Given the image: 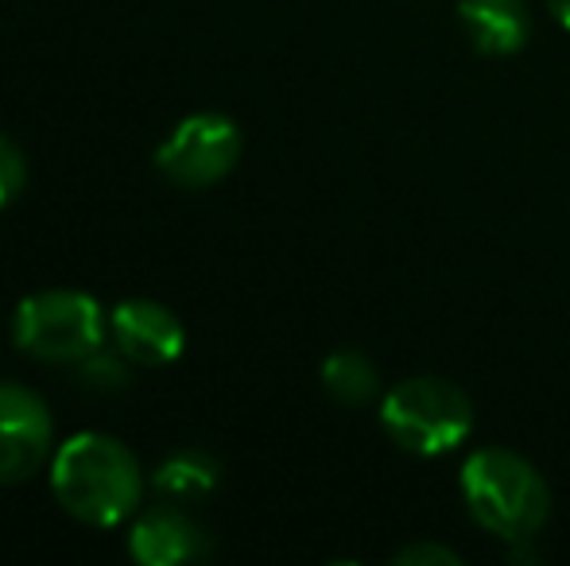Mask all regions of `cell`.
Returning <instances> with one entry per match:
<instances>
[{
  "mask_svg": "<svg viewBox=\"0 0 570 566\" xmlns=\"http://www.w3.org/2000/svg\"><path fill=\"white\" fill-rule=\"evenodd\" d=\"M240 159V129L222 113H195L159 143L156 167L175 187H214L237 167Z\"/></svg>",
  "mask_w": 570,
  "mask_h": 566,
  "instance_id": "cell-5",
  "label": "cell"
},
{
  "mask_svg": "<svg viewBox=\"0 0 570 566\" xmlns=\"http://www.w3.org/2000/svg\"><path fill=\"white\" fill-rule=\"evenodd\" d=\"M51 489L75 520L90 528H114L140 505L144 474L125 443L86 430L59 446L51 466Z\"/></svg>",
  "mask_w": 570,
  "mask_h": 566,
  "instance_id": "cell-1",
  "label": "cell"
},
{
  "mask_svg": "<svg viewBox=\"0 0 570 566\" xmlns=\"http://www.w3.org/2000/svg\"><path fill=\"white\" fill-rule=\"evenodd\" d=\"M128 552L144 566H179L206 555V532L179 508H151L128 536Z\"/></svg>",
  "mask_w": 570,
  "mask_h": 566,
  "instance_id": "cell-8",
  "label": "cell"
},
{
  "mask_svg": "<svg viewBox=\"0 0 570 566\" xmlns=\"http://www.w3.org/2000/svg\"><path fill=\"white\" fill-rule=\"evenodd\" d=\"M396 563H412V566H420V563H458V555L446 552V547H435V544H415V547H407V552H400Z\"/></svg>",
  "mask_w": 570,
  "mask_h": 566,
  "instance_id": "cell-13",
  "label": "cell"
},
{
  "mask_svg": "<svg viewBox=\"0 0 570 566\" xmlns=\"http://www.w3.org/2000/svg\"><path fill=\"white\" fill-rule=\"evenodd\" d=\"M12 338L39 361L82 365L106 346V310L82 291H39L16 307Z\"/></svg>",
  "mask_w": 570,
  "mask_h": 566,
  "instance_id": "cell-4",
  "label": "cell"
},
{
  "mask_svg": "<svg viewBox=\"0 0 570 566\" xmlns=\"http://www.w3.org/2000/svg\"><path fill=\"white\" fill-rule=\"evenodd\" d=\"M51 411L31 388L0 385V485H20L51 454Z\"/></svg>",
  "mask_w": 570,
  "mask_h": 566,
  "instance_id": "cell-6",
  "label": "cell"
},
{
  "mask_svg": "<svg viewBox=\"0 0 570 566\" xmlns=\"http://www.w3.org/2000/svg\"><path fill=\"white\" fill-rule=\"evenodd\" d=\"M23 187H28V159L16 148V140L0 132V210L12 206L23 195Z\"/></svg>",
  "mask_w": 570,
  "mask_h": 566,
  "instance_id": "cell-12",
  "label": "cell"
},
{
  "mask_svg": "<svg viewBox=\"0 0 570 566\" xmlns=\"http://www.w3.org/2000/svg\"><path fill=\"white\" fill-rule=\"evenodd\" d=\"M462 497L473 520L504 544L532 539L551 513V493L535 466L501 446H485L465 458Z\"/></svg>",
  "mask_w": 570,
  "mask_h": 566,
  "instance_id": "cell-2",
  "label": "cell"
},
{
  "mask_svg": "<svg viewBox=\"0 0 570 566\" xmlns=\"http://www.w3.org/2000/svg\"><path fill=\"white\" fill-rule=\"evenodd\" d=\"M458 20L481 54H517L532 36L524 0H458Z\"/></svg>",
  "mask_w": 570,
  "mask_h": 566,
  "instance_id": "cell-9",
  "label": "cell"
},
{
  "mask_svg": "<svg viewBox=\"0 0 570 566\" xmlns=\"http://www.w3.org/2000/svg\"><path fill=\"white\" fill-rule=\"evenodd\" d=\"M381 427L407 454L435 458L465 443L473 430V404L443 377H412L381 400Z\"/></svg>",
  "mask_w": 570,
  "mask_h": 566,
  "instance_id": "cell-3",
  "label": "cell"
},
{
  "mask_svg": "<svg viewBox=\"0 0 570 566\" xmlns=\"http://www.w3.org/2000/svg\"><path fill=\"white\" fill-rule=\"evenodd\" d=\"M151 485H156L159 497H171V500L206 497L218 485V461L203 450H183L151 474Z\"/></svg>",
  "mask_w": 570,
  "mask_h": 566,
  "instance_id": "cell-10",
  "label": "cell"
},
{
  "mask_svg": "<svg viewBox=\"0 0 570 566\" xmlns=\"http://www.w3.org/2000/svg\"><path fill=\"white\" fill-rule=\"evenodd\" d=\"M109 330H114L120 357H128L136 365H148V369L179 361L183 346H187V334H183L179 318L164 302H151V299L120 302L114 315H109Z\"/></svg>",
  "mask_w": 570,
  "mask_h": 566,
  "instance_id": "cell-7",
  "label": "cell"
},
{
  "mask_svg": "<svg viewBox=\"0 0 570 566\" xmlns=\"http://www.w3.org/2000/svg\"><path fill=\"white\" fill-rule=\"evenodd\" d=\"M548 8H551V16L570 31V0H548Z\"/></svg>",
  "mask_w": 570,
  "mask_h": 566,
  "instance_id": "cell-14",
  "label": "cell"
},
{
  "mask_svg": "<svg viewBox=\"0 0 570 566\" xmlns=\"http://www.w3.org/2000/svg\"><path fill=\"white\" fill-rule=\"evenodd\" d=\"M323 385L326 393L334 396L338 404H368L376 393H381V377H376V365L368 361L365 354L357 349H338L323 361Z\"/></svg>",
  "mask_w": 570,
  "mask_h": 566,
  "instance_id": "cell-11",
  "label": "cell"
}]
</instances>
